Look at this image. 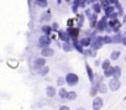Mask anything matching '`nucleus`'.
I'll list each match as a JSON object with an SVG mask.
<instances>
[{
    "label": "nucleus",
    "instance_id": "obj_2",
    "mask_svg": "<svg viewBox=\"0 0 126 110\" xmlns=\"http://www.w3.org/2000/svg\"><path fill=\"white\" fill-rule=\"evenodd\" d=\"M64 79H66V84H68L69 87H74V85H77V84L79 83V77H78V74L72 73V72L67 73V74L64 76Z\"/></svg>",
    "mask_w": 126,
    "mask_h": 110
},
{
    "label": "nucleus",
    "instance_id": "obj_7",
    "mask_svg": "<svg viewBox=\"0 0 126 110\" xmlns=\"http://www.w3.org/2000/svg\"><path fill=\"white\" fill-rule=\"evenodd\" d=\"M67 33L69 35V37L72 40H78L79 38V35H80V29H78L77 26L74 27H67Z\"/></svg>",
    "mask_w": 126,
    "mask_h": 110
},
{
    "label": "nucleus",
    "instance_id": "obj_36",
    "mask_svg": "<svg viewBox=\"0 0 126 110\" xmlns=\"http://www.w3.org/2000/svg\"><path fill=\"white\" fill-rule=\"evenodd\" d=\"M64 84H66L64 77H58V78H57V85H58V87L63 88V87H64Z\"/></svg>",
    "mask_w": 126,
    "mask_h": 110
},
{
    "label": "nucleus",
    "instance_id": "obj_39",
    "mask_svg": "<svg viewBox=\"0 0 126 110\" xmlns=\"http://www.w3.org/2000/svg\"><path fill=\"white\" fill-rule=\"evenodd\" d=\"M74 22H76V19L74 17L68 19L67 20V27H74Z\"/></svg>",
    "mask_w": 126,
    "mask_h": 110
},
{
    "label": "nucleus",
    "instance_id": "obj_40",
    "mask_svg": "<svg viewBox=\"0 0 126 110\" xmlns=\"http://www.w3.org/2000/svg\"><path fill=\"white\" fill-rule=\"evenodd\" d=\"M109 20H114V19H119V13L117 11H115V13H112L109 17H108Z\"/></svg>",
    "mask_w": 126,
    "mask_h": 110
},
{
    "label": "nucleus",
    "instance_id": "obj_42",
    "mask_svg": "<svg viewBox=\"0 0 126 110\" xmlns=\"http://www.w3.org/2000/svg\"><path fill=\"white\" fill-rule=\"evenodd\" d=\"M101 62H103V61L98 58V60L94 61V66H95V67H101Z\"/></svg>",
    "mask_w": 126,
    "mask_h": 110
},
{
    "label": "nucleus",
    "instance_id": "obj_6",
    "mask_svg": "<svg viewBox=\"0 0 126 110\" xmlns=\"http://www.w3.org/2000/svg\"><path fill=\"white\" fill-rule=\"evenodd\" d=\"M45 66H47V64H46V58H43V57L35 58L33 62H32V68H33L35 71H37V72H38L41 68H43Z\"/></svg>",
    "mask_w": 126,
    "mask_h": 110
},
{
    "label": "nucleus",
    "instance_id": "obj_50",
    "mask_svg": "<svg viewBox=\"0 0 126 110\" xmlns=\"http://www.w3.org/2000/svg\"><path fill=\"white\" fill-rule=\"evenodd\" d=\"M61 3H62V0H57V4H58V5H59Z\"/></svg>",
    "mask_w": 126,
    "mask_h": 110
},
{
    "label": "nucleus",
    "instance_id": "obj_49",
    "mask_svg": "<svg viewBox=\"0 0 126 110\" xmlns=\"http://www.w3.org/2000/svg\"><path fill=\"white\" fill-rule=\"evenodd\" d=\"M77 110H85V108H83V106H80V108H78Z\"/></svg>",
    "mask_w": 126,
    "mask_h": 110
},
{
    "label": "nucleus",
    "instance_id": "obj_35",
    "mask_svg": "<svg viewBox=\"0 0 126 110\" xmlns=\"http://www.w3.org/2000/svg\"><path fill=\"white\" fill-rule=\"evenodd\" d=\"M114 6H115V10L119 13V16H122V15H125V14H124V10H122V6H121V4H120V3H116Z\"/></svg>",
    "mask_w": 126,
    "mask_h": 110
},
{
    "label": "nucleus",
    "instance_id": "obj_11",
    "mask_svg": "<svg viewBox=\"0 0 126 110\" xmlns=\"http://www.w3.org/2000/svg\"><path fill=\"white\" fill-rule=\"evenodd\" d=\"M79 42L82 43V46L87 49V48H90L92 47V43H93V38L89 37V36H84L79 40Z\"/></svg>",
    "mask_w": 126,
    "mask_h": 110
},
{
    "label": "nucleus",
    "instance_id": "obj_54",
    "mask_svg": "<svg viewBox=\"0 0 126 110\" xmlns=\"http://www.w3.org/2000/svg\"><path fill=\"white\" fill-rule=\"evenodd\" d=\"M93 110H98V109H93Z\"/></svg>",
    "mask_w": 126,
    "mask_h": 110
},
{
    "label": "nucleus",
    "instance_id": "obj_41",
    "mask_svg": "<svg viewBox=\"0 0 126 110\" xmlns=\"http://www.w3.org/2000/svg\"><path fill=\"white\" fill-rule=\"evenodd\" d=\"M51 26H52V30H53V31H56V32L59 31V25H58V22H53Z\"/></svg>",
    "mask_w": 126,
    "mask_h": 110
},
{
    "label": "nucleus",
    "instance_id": "obj_9",
    "mask_svg": "<svg viewBox=\"0 0 126 110\" xmlns=\"http://www.w3.org/2000/svg\"><path fill=\"white\" fill-rule=\"evenodd\" d=\"M57 36H58V40H61L62 42H72V38L69 37V35L64 30H59L57 32Z\"/></svg>",
    "mask_w": 126,
    "mask_h": 110
},
{
    "label": "nucleus",
    "instance_id": "obj_14",
    "mask_svg": "<svg viewBox=\"0 0 126 110\" xmlns=\"http://www.w3.org/2000/svg\"><path fill=\"white\" fill-rule=\"evenodd\" d=\"M72 45H73V48H74L78 53H80V54H83V53H84L85 48L82 46V43L79 42V40H72Z\"/></svg>",
    "mask_w": 126,
    "mask_h": 110
},
{
    "label": "nucleus",
    "instance_id": "obj_44",
    "mask_svg": "<svg viewBox=\"0 0 126 110\" xmlns=\"http://www.w3.org/2000/svg\"><path fill=\"white\" fill-rule=\"evenodd\" d=\"M124 47H126V35H124V38H122V43H121Z\"/></svg>",
    "mask_w": 126,
    "mask_h": 110
},
{
    "label": "nucleus",
    "instance_id": "obj_5",
    "mask_svg": "<svg viewBox=\"0 0 126 110\" xmlns=\"http://www.w3.org/2000/svg\"><path fill=\"white\" fill-rule=\"evenodd\" d=\"M108 88H109V90H111V92H117V90L121 88V82H120V79H115V78L109 79V82H108Z\"/></svg>",
    "mask_w": 126,
    "mask_h": 110
},
{
    "label": "nucleus",
    "instance_id": "obj_34",
    "mask_svg": "<svg viewBox=\"0 0 126 110\" xmlns=\"http://www.w3.org/2000/svg\"><path fill=\"white\" fill-rule=\"evenodd\" d=\"M98 88H96V85H92V88H90V92H89V94H90V96H93V99L95 98V96H98Z\"/></svg>",
    "mask_w": 126,
    "mask_h": 110
},
{
    "label": "nucleus",
    "instance_id": "obj_17",
    "mask_svg": "<svg viewBox=\"0 0 126 110\" xmlns=\"http://www.w3.org/2000/svg\"><path fill=\"white\" fill-rule=\"evenodd\" d=\"M41 31H42V33H43V35H46V36H51V35H52V32H53L52 26H51V25H48V24L42 25V26H41Z\"/></svg>",
    "mask_w": 126,
    "mask_h": 110
},
{
    "label": "nucleus",
    "instance_id": "obj_19",
    "mask_svg": "<svg viewBox=\"0 0 126 110\" xmlns=\"http://www.w3.org/2000/svg\"><path fill=\"white\" fill-rule=\"evenodd\" d=\"M58 98L62 99V100H67V95H68V90L63 87V88H59L58 89Z\"/></svg>",
    "mask_w": 126,
    "mask_h": 110
},
{
    "label": "nucleus",
    "instance_id": "obj_47",
    "mask_svg": "<svg viewBox=\"0 0 126 110\" xmlns=\"http://www.w3.org/2000/svg\"><path fill=\"white\" fill-rule=\"evenodd\" d=\"M125 22H126V14H125V15H124V20H122V25H124V24H125Z\"/></svg>",
    "mask_w": 126,
    "mask_h": 110
},
{
    "label": "nucleus",
    "instance_id": "obj_3",
    "mask_svg": "<svg viewBox=\"0 0 126 110\" xmlns=\"http://www.w3.org/2000/svg\"><path fill=\"white\" fill-rule=\"evenodd\" d=\"M108 21H109V19H108L105 15L101 16V17L98 20V24H96V29H95V31L99 32V33L105 32V31H106V27H108Z\"/></svg>",
    "mask_w": 126,
    "mask_h": 110
},
{
    "label": "nucleus",
    "instance_id": "obj_1",
    "mask_svg": "<svg viewBox=\"0 0 126 110\" xmlns=\"http://www.w3.org/2000/svg\"><path fill=\"white\" fill-rule=\"evenodd\" d=\"M51 43H52V38H51V36L41 35V36L38 37V43H37V46H38L41 49L51 47Z\"/></svg>",
    "mask_w": 126,
    "mask_h": 110
},
{
    "label": "nucleus",
    "instance_id": "obj_25",
    "mask_svg": "<svg viewBox=\"0 0 126 110\" xmlns=\"http://www.w3.org/2000/svg\"><path fill=\"white\" fill-rule=\"evenodd\" d=\"M120 56H121V52L119 51V49H114V51H111V53H110V61H117L119 58H120Z\"/></svg>",
    "mask_w": 126,
    "mask_h": 110
},
{
    "label": "nucleus",
    "instance_id": "obj_16",
    "mask_svg": "<svg viewBox=\"0 0 126 110\" xmlns=\"http://www.w3.org/2000/svg\"><path fill=\"white\" fill-rule=\"evenodd\" d=\"M57 89H56V87H53V85H48L47 88H46V95H47V98H49V99H52V98H54L56 95H57Z\"/></svg>",
    "mask_w": 126,
    "mask_h": 110
},
{
    "label": "nucleus",
    "instance_id": "obj_8",
    "mask_svg": "<svg viewBox=\"0 0 126 110\" xmlns=\"http://www.w3.org/2000/svg\"><path fill=\"white\" fill-rule=\"evenodd\" d=\"M84 66H85V72H87V76L89 78V82L92 83V85H94L95 84V73L93 72V69H92V67L88 62H85Z\"/></svg>",
    "mask_w": 126,
    "mask_h": 110
},
{
    "label": "nucleus",
    "instance_id": "obj_37",
    "mask_svg": "<svg viewBox=\"0 0 126 110\" xmlns=\"http://www.w3.org/2000/svg\"><path fill=\"white\" fill-rule=\"evenodd\" d=\"M119 22H120V20H119V19H114V20H109V21H108V25H109L111 29H114Z\"/></svg>",
    "mask_w": 126,
    "mask_h": 110
},
{
    "label": "nucleus",
    "instance_id": "obj_23",
    "mask_svg": "<svg viewBox=\"0 0 126 110\" xmlns=\"http://www.w3.org/2000/svg\"><path fill=\"white\" fill-rule=\"evenodd\" d=\"M83 54H84L85 57H88V58H95L96 57V51H94L92 48H87Z\"/></svg>",
    "mask_w": 126,
    "mask_h": 110
},
{
    "label": "nucleus",
    "instance_id": "obj_46",
    "mask_svg": "<svg viewBox=\"0 0 126 110\" xmlns=\"http://www.w3.org/2000/svg\"><path fill=\"white\" fill-rule=\"evenodd\" d=\"M94 3H95L94 0H87V5H90V6H92V5H93Z\"/></svg>",
    "mask_w": 126,
    "mask_h": 110
},
{
    "label": "nucleus",
    "instance_id": "obj_20",
    "mask_svg": "<svg viewBox=\"0 0 126 110\" xmlns=\"http://www.w3.org/2000/svg\"><path fill=\"white\" fill-rule=\"evenodd\" d=\"M122 38H124V35H122L121 32H119V33H114V35H112V43H114V45L122 43Z\"/></svg>",
    "mask_w": 126,
    "mask_h": 110
},
{
    "label": "nucleus",
    "instance_id": "obj_28",
    "mask_svg": "<svg viewBox=\"0 0 126 110\" xmlns=\"http://www.w3.org/2000/svg\"><path fill=\"white\" fill-rule=\"evenodd\" d=\"M103 11H104V15H105L106 17H109V16H110L112 13H115L116 10H115V6H114V5H109V6L105 8Z\"/></svg>",
    "mask_w": 126,
    "mask_h": 110
},
{
    "label": "nucleus",
    "instance_id": "obj_18",
    "mask_svg": "<svg viewBox=\"0 0 126 110\" xmlns=\"http://www.w3.org/2000/svg\"><path fill=\"white\" fill-rule=\"evenodd\" d=\"M72 5H76L77 8L87 9V0H72Z\"/></svg>",
    "mask_w": 126,
    "mask_h": 110
},
{
    "label": "nucleus",
    "instance_id": "obj_29",
    "mask_svg": "<svg viewBox=\"0 0 126 110\" xmlns=\"http://www.w3.org/2000/svg\"><path fill=\"white\" fill-rule=\"evenodd\" d=\"M35 4L38 8H41V9H47V6H48V1H47V0H35Z\"/></svg>",
    "mask_w": 126,
    "mask_h": 110
},
{
    "label": "nucleus",
    "instance_id": "obj_31",
    "mask_svg": "<svg viewBox=\"0 0 126 110\" xmlns=\"http://www.w3.org/2000/svg\"><path fill=\"white\" fill-rule=\"evenodd\" d=\"M48 73H49V67H48V66H45L43 68H41V69L38 71V74H40L41 77H46Z\"/></svg>",
    "mask_w": 126,
    "mask_h": 110
},
{
    "label": "nucleus",
    "instance_id": "obj_33",
    "mask_svg": "<svg viewBox=\"0 0 126 110\" xmlns=\"http://www.w3.org/2000/svg\"><path fill=\"white\" fill-rule=\"evenodd\" d=\"M76 99H77V92H74V90H71V92H68L67 100H69V101H73V100H76Z\"/></svg>",
    "mask_w": 126,
    "mask_h": 110
},
{
    "label": "nucleus",
    "instance_id": "obj_53",
    "mask_svg": "<svg viewBox=\"0 0 126 110\" xmlns=\"http://www.w3.org/2000/svg\"><path fill=\"white\" fill-rule=\"evenodd\" d=\"M125 61H126V54H125Z\"/></svg>",
    "mask_w": 126,
    "mask_h": 110
},
{
    "label": "nucleus",
    "instance_id": "obj_45",
    "mask_svg": "<svg viewBox=\"0 0 126 110\" xmlns=\"http://www.w3.org/2000/svg\"><path fill=\"white\" fill-rule=\"evenodd\" d=\"M109 3H110V5H115L116 3H119V0H109Z\"/></svg>",
    "mask_w": 126,
    "mask_h": 110
},
{
    "label": "nucleus",
    "instance_id": "obj_4",
    "mask_svg": "<svg viewBox=\"0 0 126 110\" xmlns=\"http://www.w3.org/2000/svg\"><path fill=\"white\" fill-rule=\"evenodd\" d=\"M104 47V40H103V36L101 35H98L96 37H94L93 38V43H92V49H94V51H99V49H101Z\"/></svg>",
    "mask_w": 126,
    "mask_h": 110
},
{
    "label": "nucleus",
    "instance_id": "obj_32",
    "mask_svg": "<svg viewBox=\"0 0 126 110\" xmlns=\"http://www.w3.org/2000/svg\"><path fill=\"white\" fill-rule=\"evenodd\" d=\"M103 40H104V45H114V43H112V36H111V35H105V36H103Z\"/></svg>",
    "mask_w": 126,
    "mask_h": 110
},
{
    "label": "nucleus",
    "instance_id": "obj_51",
    "mask_svg": "<svg viewBox=\"0 0 126 110\" xmlns=\"http://www.w3.org/2000/svg\"><path fill=\"white\" fill-rule=\"evenodd\" d=\"M64 1H66V3H71V1H72V0H64Z\"/></svg>",
    "mask_w": 126,
    "mask_h": 110
},
{
    "label": "nucleus",
    "instance_id": "obj_13",
    "mask_svg": "<svg viewBox=\"0 0 126 110\" xmlns=\"http://www.w3.org/2000/svg\"><path fill=\"white\" fill-rule=\"evenodd\" d=\"M54 56V49L48 47V48H43L41 49V57L43 58H48V57H53Z\"/></svg>",
    "mask_w": 126,
    "mask_h": 110
},
{
    "label": "nucleus",
    "instance_id": "obj_15",
    "mask_svg": "<svg viewBox=\"0 0 126 110\" xmlns=\"http://www.w3.org/2000/svg\"><path fill=\"white\" fill-rule=\"evenodd\" d=\"M76 21H77V27L78 29H82L83 27V25H84V22H85V15L84 14H77L76 15Z\"/></svg>",
    "mask_w": 126,
    "mask_h": 110
},
{
    "label": "nucleus",
    "instance_id": "obj_27",
    "mask_svg": "<svg viewBox=\"0 0 126 110\" xmlns=\"http://www.w3.org/2000/svg\"><path fill=\"white\" fill-rule=\"evenodd\" d=\"M103 76H104V78L111 79L112 76H114V66H111V67H110L109 69H106V71H103Z\"/></svg>",
    "mask_w": 126,
    "mask_h": 110
},
{
    "label": "nucleus",
    "instance_id": "obj_22",
    "mask_svg": "<svg viewBox=\"0 0 126 110\" xmlns=\"http://www.w3.org/2000/svg\"><path fill=\"white\" fill-rule=\"evenodd\" d=\"M96 85V88H98V92L99 93H101V94H106L108 93V84H105V83H98V84H95Z\"/></svg>",
    "mask_w": 126,
    "mask_h": 110
},
{
    "label": "nucleus",
    "instance_id": "obj_10",
    "mask_svg": "<svg viewBox=\"0 0 126 110\" xmlns=\"http://www.w3.org/2000/svg\"><path fill=\"white\" fill-rule=\"evenodd\" d=\"M52 20V14H51V9H48L47 11H45L42 15H41V17H40V22L41 24H47V22H49Z\"/></svg>",
    "mask_w": 126,
    "mask_h": 110
},
{
    "label": "nucleus",
    "instance_id": "obj_12",
    "mask_svg": "<svg viewBox=\"0 0 126 110\" xmlns=\"http://www.w3.org/2000/svg\"><path fill=\"white\" fill-rule=\"evenodd\" d=\"M93 109H98V110H100L101 108H103V105H104V100H103V98L101 96H95L94 99H93Z\"/></svg>",
    "mask_w": 126,
    "mask_h": 110
},
{
    "label": "nucleus",
    "instance_id": "obj_48",
    "mask_svg": "<svg viewBox=\"0 0 126 110\" xmlns=\"http://www.w3.org/2000/svg\"><path fill=\"white\" fill-rule=\"evenodd\" d=\"M95 3H103V1H106V0H94Z\"/></svg>",
    "mask_w": 126,
    "mask_h": 110
},
{
    "label": "nucleus",
    "instance_id": "obj_52",
    "mask_svg": "<svg viewBox=\"0 0 126 110\" xmlns=\"http://www.w3.org/2000/svg\"><path fill=\"white\" fill-rule=\"evenodd\" d=\"M124 100H126V95H125V96H124Z\"/></svg>",
    "mask_w": 126,
    "mask_h": 110
},
{
    "label": "nucleus",
    "instance_id": "obj_30",
    "mask_svg": "<svg viewBox=\"0 0 126 110\" xmlns=\"http://www.w3.org/2000/svg\"><path fill=\"white\" fill-rule=\"evenodd\" d=\"M111 67V61L110 60H104L103 62H101V69L103 71H106V69H109Z\"/></svg>",
    "mask_w": 126,
    "mask_h": 110
},
{
    "label": "nucleus",
    "instance_id": "obj_26",
    "mask_svg": "<svg viewBox=\"0 0 126 110\" xmlns=\"http://www.w3.org/2000/svg\"><path fill=\"white\" fill-rule=\"evenodd\" d=\"M62 49L64 51V52H71V51H73L74 48H73V45H72V42H63L62 43Z\"/></svg>",
    "mask_w": 126,
    "mask_h": 110
},
{
    "label": "nucleus",
    "instance_id": "obj_43",
    "mask_svg": "<svg viewBox=\"0 0 126 110\" xmlns=\"http://www.w3.org/2000/svg\"><path fill=\"white\" fill-rule=\"evenodd\" d=\"M58 110H71V108H69L68 105H61V106L58 108Z\"/></svg>",
    "mask_w": 126,
    "mask_h": 110
},
{
    "label": "nucleus",
    "instance_id": "obj_24",
    "mask_svg": "<svg viewBox=\"0 0 126 110\" xmlns=\"http://www.w3.org/2000/svg\"><path fill=\"white\" fill-rule=\"evenodd\" d=\"M121 74H122L121 67H120V66H114V76H112V78L120 79V78H121Z\"/></svg>",
    "mask_w": 126,
    "mask_h": 110
},
{
    "label": "nucleus",
    "instance_id": "obj_21",
    "mask_svg": "<svg viewBox=\"0 0 126 110\" xmlns=\"http://www.w3.org/2000/svg\"><path fill=\"white\" fill-rule=\"evenodd\" d=\"M90 9H92V11H93L94 14H98V15L103 11V6H101L100 3H94V4L90 6Z\"/></svg>",
    "mask_w": 126,
    "mask_h": 110
},
{
    "label": "nucleus",
    "instance_id": "obj_38",
    "mask_svg": "<svg viewBox=\"0 0 126 110\" xmlns=\"http://www.w3.org/2000/svg\"><path fill=\"white\" fill-rule=\"evenodd\" d=\"M83 14H84V15H85V17L89 20V19H90V16L93 15V11H92V9H90V8H87V9L84 10V13H83Z\"/></svg>",
    "mask_w": 126,
    "mask_h": 110
}]
</instances>
